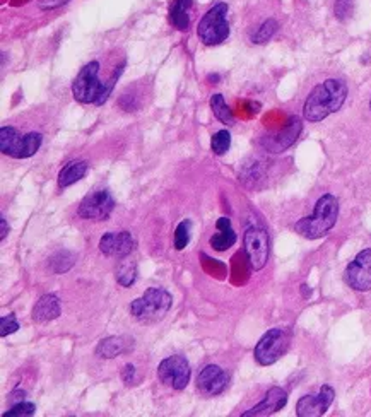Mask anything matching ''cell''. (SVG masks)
<instances>
[{"label": "cell", "mask_w": 371, "mask_h": 417, "mask_svg": "<svg viewBox=\"0 0 371 417\" xmlns=\"http://www.w3.org/2000/svg\"><path fill=\"white\" fill-rule=\"evenodd\" d=\"M0 224H2V233H0V238H2V240H6L7 233H9V226H7V221L4 216L0 217Z\"/></svg>", "instance_id": "4dcf8cb0"}, {"label": "cell", "mask_w": 371, "mask_h": 417, "mask_svg": "<svg viewBox=\"0 0 371 417\" xmlns=\"http://www.w3.org/2000/svg\"><path fill=\"white\" fill-rule=\"evenodd\" d=\"M43 142V135L36 132L21 135L14 127L0 128V149L4 154L15 159H26L36 154Z\"/></svg>", "instance_id": "5b68a950"}, {"label": "cell", "mask_w": 371, "mask_h": 417, "mask_svg": "<svg viewBox=\"0 0 371 417\" xmlns=\"http://www.w3.org/2000/svg\"><path fill=\"white\" fill-rule=\"evenodd\" d=\"M211 108H212V113H214V116L219 120V122L224 123V125H233L234 123L233 111L230 110V107H227L226 101H224L223 95H214L211 97Z\"/></svg>", "instance_id": "7402d4cb"}, {"label": "cell", "mask_w": 371, "mask_h": 417, "mask_svg": "<svg viewBox=\"0 0 371 417\" xmlns=\"http://www.w3.org/2000/svg\"><path fill=\"white\" fill-rule=\"evenodd\" d=\"M230 146H231V134L227 130H219L212 135L211 147L212 151H214V154L218 156L226 154L227 149H230Z\"/></svg>", "instance_id": "cb8c5ba5"}, {"label": "cell", "mask_w": 371, "mask_h": 417, "mask_svg": "<svg viewBox=\"0 0 371 417\" xmlns=\"http://www.w3.org/2000/svg\"><path fill=\"white\" fill-rule=\"evenodd\" d=\"M115 209V198L108 190H96L84 197L80 202L77 214L79 217L88 221H104L110 217V214Z\"/></svg>", "instance_id": "9c48e42d"}, {"label": "cell", "mask_w": 371, "mask_h": 417, "mask_svg": "<svg viewBox=\"0 0 371 417\" xmlns=\"http://www.w3.org/2000/svg\"><path fill=\"white\" fill-rule=\"evenodd\" d=\"M370 108H371V103H370Z\"/></svg>", "instance_id": "1f68e13d"}, {"label": "cell", "mask_w": 371, "mask_h": 417, "mask_svg": "<svg viewBox=\"0 0 371 417\" xmlns=\"http://www.w3.org/2000/svg\"><path fill=\"white\" fill-rule=\"evenodd\" d=\"M344 279L354 291H371V248L358 253L356 259L347 265Z\"/></svg>", "instance_id": "8fae6325"}, {"label": "cell", "mask_w": 371, "mask_h": 417, "mask_svg": "<svg viewBox=\"0 0 371 417\" xmlns=\"http://www.w3.org/2000/svg\"><path fill=\"white\" fill-rule=\"evenodd\" d=\"M99 250L108 257H123L130 255L135 250V240L129 231L106 233L99 240Z\"/></svg>", "instance_id": "9a60e30c"}, {"label": "cell", "mask_w": 371, "mask_h": 417, "mask_svg": "<svg viewBox=\"0 0 371 417\" xmlns=\"http://www.w3.org/2000/svg\"><path fill=\"white\" fill-rule=\"evenodd\" d=\"M288 404V393L286 390H282L279 387H272L265 393L264 400L260 404L255 405L253 409L250 411L243 412V417H265V416H272L276 412H279L284 405Z\"/></svg>", "instance_id": "2e32d148"}, {"label": "cell", "mask_w": 371, "mask_h": 417, "mask_svg": "<svg viewBox=\"0 0 371 417\" xmlns=\"http://www.w3.org/2000/svg\"><path fill=\"white\" fill-rule=\"evenodd\" d=\"M216 228L219 229V233H216V235L209 240L211 247L214 248L216 252L230 250V248L237 243V233L231 228V221L227 219V217H221V219H218V223H216Z\"/></svg>", "instance_id": "ac0fdd59"}, {"label": "cell", "mask_w": 371, "mask_h": 417, "mask_svg": "<svg viewBox=\"0 0 371 417\" xmlns=\"http://www.w3.org/2000/svg\"><path fill=\"white\" fill-rule=\"evenodd\" d=\"M161 383L173 390H183L190 381V364L183 356H172L161 361L158 368Z\"/></svg>", "instance_id": "ba28073f"}, {"label": "cell", "mask_w": 371, "mask_h": 417, "mask_svg": "<svg viewBox=\"0 0 371 417\" xmlns=\"http://www.w3.org/2000/svg\"><path fill=\"white\" fill-rule=\"evenodd\" d=\"M172 305L173 298L168 291L161 287H149L141 298L134 299L130 305V313L141 323H156L163 320Z\"/></svg>", "instance_id": "277c9868"}, {"label": "cell", "mask_w": 371, "mask_h": 417, "mask_svg": "<svg viewBox=\"0 0 371 417\" xmlns=\"http://www.w3.org/2000/svg\"><path fill=\"white\" fill-rule=\"evenodd\" d=\"M190 221H181L175 229V248L176 250H183L187 248L188 241H190Z\"/></svg>", "instance_id": "d4e9b609"}, {"label": "cell", "mask_w": 371, "mask_h": 417, "mask_svg": "<svg viewBox=\"0 0 371 417\" xmlns=\"http://www.w3.org/2000/svg\"><path fill=\"white\" fill-rule=\"evenodd\" d=\"M334 390L328 385H323L320 388L318 395H304L298 400L296 414L300 417H316L323 416L328 411L332 402H334Z\"/></svg>", "instance_id": "4fadbf2b"}, {"label": "cell", "mask_w": 371, "mask_h": 417, "mask_svg": "<svg viewBox=\"0 0 371 417\" xmlns=\"http://www.w3.org/2000/svg\"><path fill=\"white\" fill-rule=\"evenodd\" d=\"M134 375H135V368L132 364H127L125 368H123V371H122L123 381H125L127 385H130V383H132V380H134Z\"/></svg>", "instance_id": "f1b7e54d"}, {"label": "cell", "mask_w": 371, "mask_h": 417, "mask_svg": "<svg viewBox=\"0 0 371 417\" xmlns=\"http://www.w3.org/2000/svg\"><path fill=\"white\" fill-rule=\"evenodd\" d=\"M135 278H137V267H135L134 262H123L120 265L117 271V282L120 286H132L135 282Z\"/></svg>", "instance_id": "603a6c76"}, {"label": "cell", "mask_w": 371, "mask_h": 417, "mask_svg": "<svg viewBox=\"0 0 371 417\" xmlns=\"http://www.w3.org/2000/svg\"><path fill=\"white\" fill-rule=\"evenodd\" d=\"M339 217V202L334 195L327 193L318 198L315 205V212L312 216L303 217L295 224L296 233L307 240H318V238L326 236Z\"/></svg>", "instance_id": "7a4b0ae2"}, {"label": "cell", "mask_w": 371, "mask_h": 417, "mask_svg": "<svg viewBox=\"0 0 371 417\" xmlns=\"http://www.w3.org/2000/svg\"><path fill=\"white\" fill-rule=\"evenodd\" d=\"M19 329V323L15 320V315H6V317L0 318V335L2 337H7V335L18 332Z\"/></svg>", "instance_id": "83f0119b"}, {"label": "cell", "mask_w": 371, "mask_h": 417, "mask_svg": "<svg viewBox=\"0 0 371 417\" xmlns=\"http://www.w3.org/2000/svg\"><path fill=\"white\" fill-rule=\"evenodd\" d=\"M301 128H303L301 127V120L298 116H291L284 130L277 132V134L264 135L260 139V146L269 153H282V151H286L289 146L296 142V139L301 134Z\"/></svg>", "instance_id": "7c38bea8"}, {"label": "cell", "mask_w": 371, "mask_h": 417, "mask_svg": "<svg viewBox=\"0 0 371 417\" xmlns=\"http://www.w3.org/2000/svg\"><path fill=\"white\" fill-rule=\"evenodd\" d=\"M34 412H36V407H34L33 404L19 402V404L13 405V407H10L6 414H4V417H29V416H33Z\"/></svg>", "instance_id": "4316f807"}, {"label": "cell", "mask_w": 371, "mask_h": 417, "mask_svg": "<svg viewBox=\"0 0 371 417\" xmlns=\"http://www.w3.org/2000/svg\"><path fill=\"white\" fill-rule=\"evenodd\" d=\"M125 350V342L118 337H108L103 339L96 348V356L104 357V360H113L118 354H122Z\"/></svg>", "instance_id": "44dd1931"}, {"label": "cell", "mask_w": 371, "mask_h": 417, "mask_svg": "<svg viewBox=\"0 0 371 417\" xmlns=\"http://www.w3.org/2000/svg\"><path fill=\"white\" fill-rule=\"evenodd\" d=\"M88 173V163L86 161H71L69 165L62 168L59 173V186L60 189H65V186H71L83 180Z\"/></svg>", "instance_id": "d6986e66"}, {"label": "cell", "mask_w": 371, "mask_h": 417, "mask_svg": "<svg viewBox=\"0 0 371 417\" xmlns=\"http://www.w3.org/2000/svg\"><path fill=\"white\" fill-rule=\"evenodd\" d=\"M347 97V86L344 81L327 79L313 88L303 107V115L308 122H320L328 115L341 110Z\"/></svg>", "instance_id": "6da1fadb"}, {"label": "cell", "mask_w": 371, "mask_h": 417, "mask_svg": "<svg viewBox=\"0 0 371 417\" xmlns=\"http://www.w3.org/2000/svg\"><path fill=\"white\" fill-rule=\"evenodd\" d=\"M245 252L253 271H260L269 260V233L264 228L252 226L245 233Z\"/></svg>", "instance_id": "30bf717a"}, {"label": "cell", "mask_w": 371, "mask_h": 417, "mask_svg": "<svg viewBox=\"0 0 371 417\" xmlns=\"http://www.w3.org/2000/svg\"><path fill=\"white\" fill-rule=\"evenodd\" d=\"M36 323H48L60 317V301L55 294H43L36 301L31 313Z\"/></svg>", "instance_id": "e0dca14e"}, {"label": "cell", "mask_w": 371, "mask_h": 417, "mask_svg": "<svg viewBox=\"0 0 371 417\" xmlns=\"http://www.w3.org/2000/svg\"><path fill=\"white\" fill-rule=\"evenodd\" d=\"M277 31V22L274 19H269L264 25L258 28L257 33L253 34V43H267L270 38L274 36V33Z\"/></svg>", "instance_id": "484cf974"}, {"label": "cell", "mask_w": 371, "mask_h": 417, "mask_svg": "<svg viewBox=\"0 0 371 417\" xmlns=\"http://www.w3.org/2000/svg\"><path fill=\"white\" fill-rule=\"evenodd\" d=\"M197 34H199L200 41L207 46L219 45L230 36L226 4H218L204 14V18L199 22V28H197Z\"/></svg>", "instance_id": "8992f818"}, {"label": "cell", "mask_w": 371, "mask_h": 417, "mask_svg": "<svg viewBox=\"0 0 371 417\" xmlns=\"http://www.w3.org/2000/svg\"><path fill=\"white\" fill-rule=\"evenodd\" d=\"M227 387V375L223 368L209 364L200 371L197 378V388L204 397H216L223 393Z\"/></svg>", "instance_id": "5bb4252c"}, {"label": "cell", "mask_w": 371, "mask_h": 417, "mask_svg": "<svg viewBox=\"0 0 371 417\" xmlns=\"http://www.w3.org/2000/svg\"><path fill=\"white\" fill-rule=\"evenodd\" d=\"M291 335L284 329H272L269 330L264 337L258 341L257 348L253 350V356L258 364L270 366L276 361H279L289 348Z\"/></svg>", "instance_id": "52a82bcc"}, {"label": "cell", "mask_w": 371, "mask_h": 417, "mask_svg": "<svg viewBox=\"0 0 371 417\" xmlns=\"http://www.w3.org/2000/svg\"><path fill=\"white\" fill-rule=\"evenodd\" d=\"M190 7L192 0H175L172 11H169V19H172V25L176 29L185 31L188 28V25H190V15H188Z\"/></svg>", "instance_id": "ffe728a7"}, {"label": "cell", "mask_w": 371, "mask_h": 417, "mask_svg": "<svg viewBox=\"0 0 371 417\" xmlns=\"http://www.w3.org/2000/svg\"><path fill=\"white\" fill-rule=\"evenodd\" d=\"M64 2H67V0H40V7L41 9H55Z\"/></svg>", "instance_id": "f546056e"}, {"label": "cell", "mask_w": 371, "mask_h": 417, "mask_svg": "<svg viewBox=\"0 0 371 417\" xmlns=\"http://www.w3.org/2000/svg\"><path fill=\"white\" fill-rule=\"evenodd\" d=\"M99 72V62H90L86 67L80 69V72L77 74L76 81L72 83V95L79 103L84 104H102L108 100V96L113 91V86L117 77L120 76L115 74L113 79L110 83H102L98 79Z\"/></svg>", "instance_id": "3957f363"}]
</instances>
